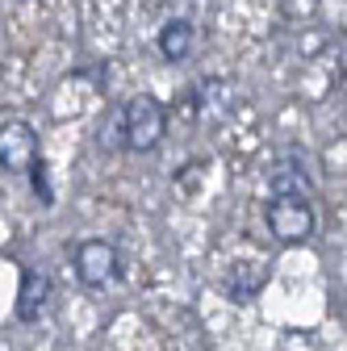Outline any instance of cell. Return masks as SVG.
<instances>
[{
	"mask_svg": "<svg viewBox=\"0 0 347 351\" xmlns=\"http://www.w3.org/2000/svg\"><path fill=\"white\" fill-rule=\"evenodd\" d=\"M117 130H121V147L125 151H155L163 143V130H167V109L155 97L139 93V97L125 101Z\"/></svg>",
	"mask_w": 347,
	"mask_h": 351,
	"instance_id": "6da1fadb",
	"label": "cell"
},
{
	"mask_svg": "<svg viewBox=\"0 0 347 351\" xmlns=\"http://www.w3.org/2000/svg\"><path fill=\"white\" fill-rule=\"evenodd\" d=\"M264 222L280 243H306L314 234V205L310 197H272L264 209Z\"/></svg>",
	"mask_w": 347,
	"mask_h": 351,
	"instance_id": "7a4b0ae2",
	"label": "cell"
},
{
	"mask_svg": "<svg viewBox=\"0 0 347 351\" xmlns=\"http://www.w3.org/2000/svg\"><path fill=\"white\" fill-rule=\"evenodd\" d=\"M75 276L88 289H105L117 276V247L105 239H88L75 247Z\"/></svg>",
	"mask_w": 347,
	"mask_h": 351,
	"instance_id": "3957f363",
	"label": "cell"
},
{
	"mask_svg": "<svg viewBox=\"0 0 347 351\" xmlns=\"http://www.w3.org/2000/svg\"><path fill=\"white\" fill-rule=\"evenodd\" d=\"M38 163V134L25 121L0 125V167L5 171H29Z\"/></svg>",
	"mask_w": 347,
	"mask_h": 351,
	"instance_id": "277c9868",
	"label": "cell"
},
{
	"mask_svg": "<svg viewBox=\"0 0 347 351\" xmlns=\"http://www.w3.org/2000/svg\"><path fill=\"white\" fill-rule=\"evenodd\" d=\"M51 293H55V285H51L47 272L25 268L21 272V289H17V318L21 322H38V314L51 305Z\"/></svg>",
	"mask_w": 347,
	"mask_h": 351,
	"instance_id": "5b68a950",
	"label": "cell"
},
{
	"mask_svg": "<svg viewBox=\"0 0 347 351\" xmlns=\"http://www.w3.org/2000/svg\"><path fill=\"white\" fill-rule=\"evenodd\" d=\"M193 42H197L193 21L171 17V21L159 29V55H163L167 63H180V59H189V55H193Z\"/></svg>",
	"mask_w": 347,
	"mask_h": 351,
	"instance_id": "8992f818",
	"label": "cell"
},
{
	"mask_svg": "<svg viewBox=\"0 0 347 351\" xmlns=\"http://www.w3.org/2000/svg\"><path fill=\"white\" fill-rule=\"evenodd\" d=\"M272 193H276V197H306V193H310V176L301 171L293 159H285V163L272 171Z\"/></svg>",
	"mask_w": 347,
	"mask_h": 351,
	"instance_id": "52a82bcc",
	"label": "cell"
},
{
	"mask_svg": "<svg viewBox=\"0 0 347 351\" xmlns=\"http://www.w3.org/2000/svg\"><path fill=\"white\" fill-rule=\"evenodd\" d=\"M29 176H34V193H38L42 201H47V205H51V201H55V189H51V176H47V163L38 159V163L29 167Z\"/></svg>",
	"mask_w": 347,
	"mask_h": 351,
	"instance_id": "ba28073f",
	"label": "cell"
}]
</instances>
